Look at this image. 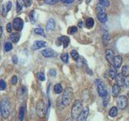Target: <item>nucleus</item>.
Returning a JSON list of instances; mask_svg holds the SVG:
<instances>
[{
  "mask_svg": "<svg viewBox=\"0 0 129 121\" xmlns=\"http://www.w3.org/2000/svg\"><path fill=\"white\" fill-rule=\"evenodd\" d=\"M2 35H3V27L0 26V37L2 36Z\"/></svg>",
  "mask_w": 129,
  "mask_h": 121,
  "instance_id": "nucleus-48",
  "label": "nucleus"
},
{
  "mask_svg": "<svg viewBox=\"0 0 129 121\" xmlns=\"http://www.w3.org/2000/svg\"><path fill=\"white\" fill-rule=\"evenodd\" d=\"M1 118H3V117H2V115H1V111H0V119H1Z\"/></svg>",
  "mask_w": 129,
  "mask_h": 121,
  "instance_id": "nucleus-51",
  "label": "nucleus"
},
{
  "mask_svg": "<svg viewBox=\"0 0 129 121\" xmlns=\"http://www.w3.org/2000/svg\"><path fill=\"white\" fill-rule=\"evenodd\" d=\"M110 35H109L107 29H103V42L105 45H107L110 41Z\"/></svg>",
  "mask_w": 129,
  "mask_h": 121,
  "instance_id": "nucleus-14",
  "label": "nucleus"
},
{
  "mask_svg": "<svg viewBox=\"0 0 129 121\" xmlns=\"http://www.w3.org/2000/svg\"><path fill=\"white\" fill-rule=\"evenodd\" d=\"M23 7V3L22 0H17V2H16V11L17 12L21 11Z\"/></svg>",
  "mask_w": 129,
  "mask_h": 121,
  "instance_id": "nucleus-27",
  "label": "nucleus"
},
{
  "mask_svg": "<svg viewBox=\"0 0 129 121\" xmlns=\"http://www.w3.org/2000/svg\"><path fill=\"white\" fill-rule=\"evenodd\" d=\"M70 41V38L67 37V36H59V37L57 38V41H56V43H57L58 46H60V44H63L64 48H67L69 46Z\"/></svg>",
  "mask_w": 129,
  "mask_h": 121,
  "instance_id": "nucleus-9",
  "label": "nucleus"
},
{
  "mask_svg": "<svg viewBox=\"0 0 129 121\" xmlns=\"http://www.w3.org/2000/svg\"><path fill=\"white\" fill-rule=\"evenodd\" d=\"M23 20L21 19V18H15L14 20H13V23H12V26L15 28V30L16 31H21L23 27Z\"/></svg>",
  "mask_w": 129,
  "mask_h": 121,
  "instance_id": "nucleus-8",
  "label": "nucleus"
},
{
  "mask_svg": "<svg viewBox=\"0 0 129 121\" xmlns=\"http://www.w3.org/2000/svg\"><path fill=\"white\" fill-rule=\"evenodd\" d=\"M74 98V91L71 87H67L63 90V94L61 96V105L63 107L69 106Z\"/></svg>",
  "mask_w": 129,
  "mask_h": 121,
  "instance_id": "nucleus-1",
  "label": "nucleus"
},
{
  "mask_svg": "<svg viewBox=\"0 0 129 121\" xmlns=\"http://www.w3.org/2000/svg\"><path fill=\"white\" fill-rule=\"evenodd\" d=\"M96 83V86H97V90H98V93L100 97H106L108 95V91L107 90V87L105 86L104 82H103L101 79H97L95 81Z\"/></svg>",
  "mask_w": 129,
  "mask_h": 121,
  "instance_id": "nucleus-5",
  "label": "nucleus"
},
{
  "mask_svg": "<svg viewBox=\"0 0 129 121\" xmlns=\"http://www.w3.org/2000/svg\"><path fill=\"white\" fill-rule=\"evenodd\" d=\"M82 24H83L82 21H79V23H78V27H82Z\"/></svg>",
  "mask_w": 129,
  "mask_h": 121,
  "instance_id": "nucleus-47",
  "label": "nucleus"
},
{
  "mask_svg": "<svg viewBox=\"0 0 129 121\" xmlns=\"http://www.w3.org/2000/svg\"><path fill=\"white\" fill-rule=\"evenodd\" d=\"M108 100H109V97H108V95L107 96H106V97H104L103 98V106L104 107H107V103H108Z\"/></svg>",
  "mask_w": 129,
  "mask_h": 121,
  "instance_id": "nucleus-42",
  "label": "nucleus"
},
{
  "mask_svg": "<svg viewBox=\"0 0 129 121\" xmlns=\"http://www.w3.org/2000/svg\"><path fill=\"white\" fill-rule=\"evenodd\" d=\"M89 115V108L85 107L83 108L82 111L80 113V115L76 119V121H86V119Z\"/></svg>",
  "mask_w": 129,
  "mask_h": 121,
  "instance_id": "nucleus-10",
  "label": "nucleus"
},
{
  "mask_svg": "<svg viewBox=\"0 0 129 121\" xmlns=\"http://www.w3.org/2000/svg\"><path fill=\"white\" fill-rule=\"evenodd\" d=\"M115 84L119 86H123L125 85V79L122 74H118L115 78Z\"/></svg>",
  "mask_w": 129,
  "mask_h": 121,
  "instance_id": "nucleus-15",
  "label": "nucleus"
},
{
  "mask_svg": "<svg viewBox=\"0 0 129 121\" xmlns=\"http://www.w3.org/2000/svg\"><path fill=\"white\" fill-rule=\"evenodd\" d=\"M122 75L123 77H128L129 76V66H123L122 68Z\"/></svg>",
  "mask_w": 129,
  "mask_h": 121,
  "instance_id": "nucleus-26",
  "label": "nucleus"
},
{
  "mask_svg": "<svg viewBox=\"0 0 129 121\" xmlns=\"http://www.w3.org/2000/svg\"><path fill=\"white\" fill-rule=\"evenodd\" d=\"M41 54L45 58H51L57 56V52L52 49V48H45V49L41 51Z\"/></svg>",
  "mask_w": 129,
  "mask_h": 121,
  "instance_id": "nucleus-7",
  "label": "nucleus"
},
{
  "mask_svg": "<svg viewBox=\"0 0 129 121\" xmlns=\"http://www.w3.org/2000/svg\"><path fill=\"white\" fill-rule=\"evenodd\" d=\"M74 0H61V2L64 3H66V4H70L72 3H74Z\"/></svg>",
  "mask_w": 129,
  "mask_h": 121,
  "instance_id": "nucleus-44",
  "label": "nucleus"
},
{
  "mask_svg": "<svg viewBox=\"0 0 129 121\" xmlns=\"http://www.w3.org/2000/svg\"><path fill=\"white\" fill-rule=\"evenodd\" d=\"M60 0H44V3L48 5H54V4L57 3Z\"/></svg>",
  "mask_w": 129,
  "mask_h": 121,
  "instance_id": "nucleus-36",
  "label": "nucleus"
},
{
  "mask_svg": "<svg viewBox=\"0 0 129 121\" xmlns=\"http://www.w3.org/2000/svg\"><path fill=\"white\" fill-rule=\"evenodd\" d=\"M24 116H25V107H21L19 109V120L20 121H23Z\"/></svg>",
  "mask_w": 129,
  "mask_h": 121,
  "instance_id": "nucleus-22",
  "label": "nucleus"
},
{
  "mask_svg": "<svg viewBox=\"0 0 129 121\" xmlns=\"http://www.w3.org/2000/svg\"><path fill=\"white\" fill-rule=\"evenodd\" d=\"M23 5L26 7H29L32 4V0H22Z\"/></svg>",
  "mask_w": 129,
  "mask_h": 121,
  "instance_id": "nucleus-37",
  "label": "nucleus"
},
{
  "mask_svg": "<svg viewBox=\"0 0 129 121\" xmlns=\"http://www.w3.org/2000/svg\"><path fill=\"white\" fill-rule=\"evenodd\" d=\"M36 115L40 119H43L45 117L47 114V107L46 105L44 103V100H39L37 103H36Z\"/></svg>",
  "mask_w": 129,
  "mask_h": 121,
  "instance_id": "nucleus-4",
  "label": "nucleus"
},
{
  "mask_svg": "<svg viewBox=\"0 0 129 121\" xmlns=\"http://www.w3.org/2000/svg\"><path fill=\"white\" fill-rule=\"evenodd\" d=\"M36 77H37V78L40 81H41V82L45 81V76H44V74L43 72H38L37 74H36Z\"/></svg>",
  "mask_w": 129,
  "mask_h": 121,
  "instance_id": "nucleus-30",
  "label": "nucleus"
},
{
  "mask_svg": "<svg viewBox=\"0 0 129 121\" xmlns=\"http://www.w3.org/2000/svg\"><path fill=\"white\" fill-rule=\"evenodd\" d=\"M70 54H71V56L73 57V59L75 60H78V58H79V54H78V52H77L75 49H73L70 52Z\"/></svg>",
  "mask_w": 129,
  "mask_h": 121,
  "instance_id": "nucleus-28",
  "label": "nucleus"
},
{
  "mask_svg": "<svg viewBox=\"0 0 129 121\" xmlns=\"http://www.w3.org/2000/svg\"><path fill=\"white\" fill-rule=\"evenodd\" d=\"M97 11L99 12V13H105V11H106V7H105L104 6L101 5V4H98L97 5Z\"/></svg>",
  "mask_w": 129,
  "mask_h": 121,
  "instance_id": "nucleus-29",
  "label": "nucleus"
},
{
  "mask_svg": "<svg viewBox=\"0 0 129 121\" xmlns=\"http://www.w3.org/2000/svg\"><path fill=\"white\" fill-rule=\"evenodd\" d=\"M11 84L12 85H16L18 83V78H17V76H15V75H14V76H12V78H11Z\"/></svg>",
  "mask_w": 129,
  "mask_h": 121,
  "instance_id": "nucleus-39",
  "label": "nucleus"
},
{
  "mask_svg": "<svg viewBox=\"0 0 129 121\" xmlns=\"http://www.w3.org/2000/svg\"><path fill=\"white\" fill-rule=\"evenodd\" d=\"M53 90H54V92L56 93V94H57V95L61 94V93L63 92V88H62L61 84H60V83L56 84L53 87Z\"/></svg>",
  "mask_w": 129,
  "mask_h": 121,
  "instance_id": "nucleus-21",
  "label": "nucleus"
},
{
  "mask_svg": "<svg viewBox=\"0 0 129 121\" xmlns=\"http://www.w3.org/2000/svg\"><path fill=\"white\" fill-rule=\"evenodd\" d=\"M7 88V83L3 79H0V90H5Z\"/></svg>",
  "mask_w": 129,
  "mask_h": 121,
  "instance_id": "nucleus-31",
  "label": "nucleus"
},
{
  "mask_svg": "<svg viewBox=\"0 0 129 121\" xmlns=\"http://www.w3.org/2000/svg\"><path fill=\"white\" fill-rule=\"evenodd\" d=\"M0 111L3 119H7L11 112V103L9 99H3L0 103Z\"/></svg>",
  "mask_w": 129,
  "mask_h": 121,
  "instance_id": "nucleus-2",
  "label": "nucleus"
},
{
  "mask_svg": "<svg viewBox=\"0 0 129 121\" xmlns=\"http://www.w3.org/2000/svg\"><path fill=\"white\" fill-rule=\"evenodd\" d=\"M7 15V10H6V6H3V15Z\"/></svg>",
  "mask_w": 129,
  "mask_h": 121,
  "instance_id": "nucleus-46",
  "label": "nucleus"
},
{
  "mask_svg": "<svg viewBox=\"0 0 129 121\" xmlns=\"http://www.w3.org/2000/svg\"><path fill=\"white\" fill-rule=\"evenodd\" d=\"M79 1H82V0H79Z\"/></svg>",
  "mask_w": 129,
  "mask_h": 121,
  "instance_id": "nucleus-52",
  "label": "nucleus"
},
{
  "mask_svg": "<svg viewBox=\"0 0 129 121\" xmlns=\"http://www.w3.org/2000/svg\"><path fill=\"white\" fill-rule=\"evenodd\" d=\"M122 56L118 55V56H115L114 60H113V66L116 69H119L121 67V65H122Z\"/></svg>",
  "mask_w": 129,
  "mask_h": 121,
  "instance_id": "nucleus-12",
  "label": "nucleus"
},
{
  "mask_svg": "<svg viewBox=\"0 0 129 121\" xmlns=\"http://www.w3.org/2000/svg\"><path fill=\"white\" fill-rule=\"evenodd\" d=\"M99 4L104 6L105 7L110 6V2H109L108 0H99Z\"/></svg>",
  "mask_w": 129,
  "mask_h": 121,
  "instance_id": "nucleus-35",
  "label": "nucleus"
},
{
  "mask_svg": "<svg viewBox=\"0 0 129 121\" xmlns=\"http://www.w3.org/2000/svg\"><path fill=\"white\" fill-rule=\"evenodd\" d=\"M12 62H13L14 64H17L18 63V57L16 56H13L12 57Z\"/></svg>",
  "mask_w": 129,
  "mask_h": 121,
  "instance_id": "nucleus-45",
  "label": "nucleus"
},
{
  "mask_svg": "<svg viewBox=\"0 0 129 121\" xmlns=\"http://www.w3.org/2000/svg\"><path fill=\"white\" fill-rule=\"evenodd\" d=\"M46 46H47V43L45 41H43V40H36V41H35L34 44H32L31 48H32V50H37Z\"/></svg>",
  "mask_w": 129,
  "mask_h": 121,
  "instance_id": "nucleus-11",
  "label": "nucleus"
},
{
  "mask_svg": "<svg viewBox=\"0 0 129 121\" xmlns=\"http://www.w3.org/2000/svg\"><path fill=\"white\" fill-rule=\"evenodd\" d=\"M35 33L36 34H38V35H40L44 36V37H46V35H45V32H44L43 28H40V27H37V28H35Z\"/></svg>",
  "mask_w": 129,
  "mask_h": 121,
  "instance_id": "nucleus-25",
  "label": "nucleus"
},
{
  "mask_svg": "<svg viewBox=\"0 0 129 121\" xmlns=\"http://www.w3.org/2000/svg\"><path fill=\"white\" fill-rule=\"evenodd\" d=\"M60 59H61V60L63 62L68 63V62H69V55H68V53H62L61 55H60Z\"/></svg>",
  "mask_w": 129,
  "mask_h": 121,
  "instance_id": "nucleus-33",
  "label": "nucleus"
},
{
  "mask_svg": "<svg viewBox=\"0 0 129 121\" xmlns=\"http://www.w3.org/2000/svg\"><path fill=\"white\" fill-rule=\"evenodd\" d=\"M109 75H110L111 79H115V78L118 75V72H117L116 68H115L113 66H111L109 69Z\"/></svg>",
  "mask_w": 129,
  "mask_h": 121,
  "instance_id": "nucleus-18",
  "label": "nucleus"
},
{
  "mask_svg": "<svg viewBox=\"0 0 129 121\" xmlns=\"http://www.w3.org/2000/svg\"><path fill=\"white\" fill-rule=\"evenodd\" d=\"M6 7H7V12H8L11 9V7H12V3L11 2V1H8L7 3V5H6Z\"/></svg>",
  "mask_w": 129,
  "mask_h": 121,
  "instance_id": "nucleus-40",
  "label": "nucleus"
},
{
  "mask_svg": "<svg viewBox=\"0 0 129 121\" xmlns=\"http://www.w3.org/2000/svg\"><path fill=\"white\" fill-rule=\"evenodd\" d=\"M115 57V54H114V52H113L111 49H107L106 52V58L107 60V62L111 64L113 66V60H114Z\"/></svg>",
  "mask_w": 129,
  "mask_h": 121,
  "instance_id": "nucleus-13",
  "label": "nucleus"
},
{
  "mask_svg": "<svg viewBox=\"0 0 129 121\" xmlns=\"http://www.w3.org/2000/svg\"><path fill=\"white\" fill-rule=\"evenodd\" d=\"M66 121H74V119H73V118H70V119H66Z\"/></svg>",
  "mask_w": 129,
  "mask_h": 121,
  "instance_id": "nucleus-49",
  "label": "nucleus"
},
{
  "mask_svg": "<svg viewBox=\"0 0 129 121\" xmlns=\"http://www.w3.org/2000/svg\"><path fill=\"white\" fill-rule=\"evenodd\" d=\"M55 27H56V22H55V20L53 19H50L47 22V24H46V30L47 31H52V30H54Z\"/></svg>",
  "mask_w": 129,
  "mask_h": 121,
  "instance_id": "nucleus-16",
  "label": "nucleus"
},
{
  "mask_svg": "<svg viewBox=\"0 0 129 121\" xmlns=\"http://www.w3.org/2000/svg\"><path fill=\"white\" fill-rule=\"evenodd\" d=\"M19 39H20V34L19 32H13V33H11L10 40L12 43H18Z\"/></svg>",
  "mask_w": 129,
  "mask_h": 121,
  "instance_id": "nucleus-17",
  "label": "nucleus"
},
{
  "mask_svg": "<svg viewBox=\"0 0 129 121\" xmlns=\"http://www.w3.org/2000/svg\"><path fill=\"white\" fill-rule=\"evenodd\" d=\"M11 30H12V23H8L7 24V31L8 32H11Z\"/></svg>",
  "mask_w": 129,
  "mask_h": 121,
  "instance_id": "nucleus-41",
  "label": "nucleus"
},
{
  "mask_svg": "<svg viewBox=\"0 0 129 121\" xmlns=\"http://www.w3.org/2000/svg\"><path fill=\"white\" fill-rule=\"evenodd\" d=\"M4 48H5L6 52H9L12 49V44L11 42H7L4 45Z\"/></svg>",
  "mask_w": 129,
  "mask_h": 121,
  "instance_id": "nucleus-34",
  "label": "nucleus"
},
{
  "mask_svg": "<svg viewBox=\"0 0 129 121\" xmlns=\"http://www.w3.org/2000/svg\"><path fill=\"white\" fill-rule=\"evenodd\" d=\"M29 19L32 23H35L36 19H35V11H31L29 14Z\"/></svg>",
  "mask_w": 129,
  "mask_h": 121,
  "instance_id": "nucleus-38",
  "label": "nucleus"
},
{
  "mask_svg": "<svg viewBox=\"0 0 129 121\" xmlns=\"http://www.w3.org/2000/svg\"><path fill=\"white\" fill-rule=\"evenodd\" d=\"M117 103H118V108L123 110L127 106V98L125 95L119 96L117 99Z\"/></svg>",
  "mask_w": 129,
  "mask_h": 121,
  "instance_id": "nucleus-6",
  "label": "nucleus"
},
{
  "mask_svg": "<svg viewBox=\"0 0 129 121\" xmlns=\"http://www.w3.org/2000/svg\"><path fill=\"white\" fill-rule=\"evenodd\" d=\"M49 74H50V76H52V77H56V70H54V69H52V70H49Z\"/></svg>",
  "mask_w": 129,
  "mask_h": 121,
  "instance_id": "nucleus-43",
  "label": "nucleus"
},
{
  "mask_svg": "<svg viewBox=\"0 0 129 121\" xmlns=\"http://www.w3.org/2000/svg\"><path fill=\"white\" fill-rule=\"evenodd\" d=\"M83 110V105L80 100H75L72 109H71V118L74 119L78 118V116L80 115V113Z\"/></svg>",
  "mask_w": 129,
  "mask_h": 121,
  "instance_id": "nucleus-3",
  "label": "nucleus"
},
{
  "mask_svg": "<svg viewBox=\"0 0 129 121\" xmlns=\"http://www.w3.org/2000/svg\"><path fill=\"white\" fill-rule=\"evenodd\" d=\"M77 32H78V27H75V26H72V27H70L68 29V33L69 34H71V35L76 33Z\"/></svg>",
  "mask_w": 129,
  "mask_h": 121,
  "instance_id": "nucleus-32",
  "label": "nucleus"
},
{
  "mask_svg": "<svg viewBox=\"0 0 129 121\" xmlns=\"http://www.w3.org/2000/svg\"><path fill=\"white\" fill-rule=\"evenodd\" d=\"M118 114V107H112L111 108L110 111H109V115L111 117H115Z\"/></svg>",
  "mask_w": 129,
  "mask_h": 121,
  "instance_id": "nucleus-23",
  "label": "nucleus"
},
{
  "mask_svg": "<svg viewBox=\"0 0 129 121\" xmlns=\"http://www.w3.org/2000/svg\"><path fill=\"white\" fill-rule=\"evenodd\" d=\"M97 18H98L99 21L101 23H106L107 21V15L106 13H99L97 15Z\"/></svg>",
  "mask_w": 129,
  "mask_h": 121,
  "instance_id": "nucleus-19",
  "label": "nucleus"
},
{
  "mask_svg": "<svg viewBox=\"0 0 129 121\" xmlns=\"http://www.w3.org/2000/svg\"><path fill=\"white\" fill-rule=\"evenodd\" d=\"M86 25L88 28H91L94 25V21L92 18H88L86 21Z\"/></svg>",
  "mask_w": 129,
  "mask_h": 121,
  "instance_id": "nucleus-24",
  "label": "nucleus"
},
{
  "mask_svg": "<svg viewBox=\"0 0 129 121\" xmlns=\"http://www.w3.org/2000/svg\"><path fill=\"white\" fill-rule=\"evenodd\" d=\"M127 86H129V81H127Z\"/></svg>",
  "mask_w": 129,
  "mask_h": 121,
  "instance_id": "nucleus-50",
  "label": "nucleus"
},
{
  "mask_svg": "<svg viewBox=\"0 0 129 121\" xmlns=\"http://www.w3.org/2000/svg\"><path fill=\"white\" fill-rule=\"evenodd\" d=\"M120 92V86L117 84H114L112 86V95L114 97L119 96V94Z\"/></svg>",
  "mask_w": 129,
  "mask_h": 121,
  "instance_id": "nucleus-20",
  "label": "nucleus"
}]
</instances>
